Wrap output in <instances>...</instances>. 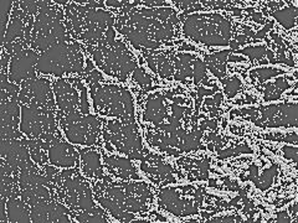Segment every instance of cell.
I'll return each instance as SVG.
<instances>
[{"instance_id":"1","label":"cell","mask_w":298,"mask_h":223,"mask_svg":"<svg viewBox=\"0 0 298 223\" xmlns=\"http://www.w3.org/2000/svg\"><path fill=\"white\" fill-rule=\"evenodd\" d=\"M8 216L11 222H30L31 215L29 213L23 201L14 200L8 201Z\"/></svg>"},{"instance_id":"2","label":"cell","mask_w":298,"mask_h":223,"mask_svg":"<svg viewBox=\"0 0 298 223\" xmlns=\"http://www.w3.org/2000/svg\"><path fill=\"white\" fill-rule=\"evenodd\" d=\"M81 156L82 161H83V170L87 175L89 176H95V172L101 169L99 165V155L96 151H87V150H82L81 151Z\"/></svg>"},{"instance_id":"3","label":"cell","mask_w":298,"mask_h":223,"mask_svg":"<svg viewBox=\"0 0 298 223\" xmlns=\"http://www.w3.org/2000/svg\"><path fill=\"white\" fill-rule=\"evenodd\" d=\"M297 8L291 6V8H286L281 11H274L272 15L278 20V21L286 27V29H291L296 24V17H297Z\"/></svg>"},{"instance_id":"4","label":"cell","mask_w":298,"mask_h":223,"mask_svg":"<svg viewBox=\"0 0 298 223\" xmlns=\"http://www.w3.org/2000/svg\"><path fill=\"white\" fill-rule=\"evenodd\" d=\"M276 175H277V165H272L270 169H267V170L263 171V174L261 175L260 179H257V177H250V179L255 182L256 186H257L259 188L266 190V188H268L271 186L272 180H273V177Z\"/></svg>"},{"instance_id":"5","label":"cell","mask_w":298,"mask_h":223,"mask_svg":"<svg viewBox=\"0 0 298 223\" xmlns=\"http://www.w3.org/2000/svg\"><path fill=\"white\" fill-rule=\"evenodd\" d=\"M241 53L249 56L251 60H261L263 55L266 53V47L263 46H252V47H246L240 51Z\"/></svg>"},{"instance_id":"6","label":"cell","mask_w":298,"mask_h":223,"mask_svg":"<svg viewBox=\"0 0 298 223\" xmlns=\"http://www.w3.org/2000/svg\"><path fill=\"white\" fill-rule=\"evenodd\" d=\"M282 72H283V71H278V69H274V68H259V69L253 71L252 76H257L261 82H263V81L268 79L271 77L281 75Z\"/></svg>"},{"instance_id":"7","label":"cell","mask_w":298,"mask_h":223,"mask_svg":"<svg viewBox=\"0 0 298 223\" xmlns=\"http://www.w3.org/2000/svg\"><path fill=\"white\" fill-rule=\"evenodd\" d=\"M222 83L225 84V92H226V94H227L229 97H234L236 93H237L239 88L241 87L240 79L236 78V77H232L230 79H226V81H224Z\"/></svg>"},{"instance_id":"8","label":"cell","mask_w":298,"mask_h":223,"mask_svg":"<svg viewBox=\"0 0 298 223\" xmlns=\"http://www.w3.org/2000/svg\"><path fill=\"white\" fill-rule=\"evenodd\" d=\"M133 79L138 82L143 88L146 89H150V86H152V79L148 75L144 73V71L140 69V68H137L136 72L133 73Z\"/></svg>"},{"instance_id":"9","label":"cell","mask_w":298,"mask_h":223,"mask_svg":"<svg viewBox=\"0 0 298 223\" xmlns=\"http://www.w3.org/2000/svg\"><path fill=\"white\" fill-rule=\"evenodd\" d=\"M193 76H194V81L195 83H199L204 79L205 77V65L202 61L196 60L194 62V69H193Z\"/></svg>"},{"instance_id":"10","label":"cell","mask_w":298,"mask_h":223,"mask_svg":"<svg viewBox=\"0 0 298 223\" xmlns=\"http://www.w3.org/2000/svg\"><path fill=\"white\" fill-rule=\"evenodd\" d=\"M281 96V90L277 88L274 84L270 83L266 87V92H265V100H276L278 99Z\"/></svg>"},{"instance_id":"11","label":"cell","mask_w":298,"mask_h":223,"mask_svg":"<svg viewBox=\"0 0 298 223\" xmlns=\"http://www.w3.org/2000/svg\"><path fill=\"white\" fill-rule=\"evenodd\" d=\"M77 87L78 89L81 90V102L78 104L80 107V112H82V113H88V103H87V93H86V88L83 87V84H82L81 82L77 83Z\"/></svg>"},{"instance_id":"12","label":"cell","mask_w":298,"mask_h":223,"mask_svg":"<svg viewBox=\"0 0 298 223\" xmlns=\"http://www.w3.org/2000/svg\"><path fill=\"white\" fill-rule=\"evenodd\" d=\"M158 71H159V73H160L162 77L167 78V77L171 76V73H173V66L169 63V61L167 60L165 62H164V63L158 68Z\"/></svg>"},{"instance_id":"13","label":"cell","mask_w":298,"mask_h":223,"mask_svg":"<svg viewBox=\"0 0 298 223\" xmlns=\"http://www.w3.org/2000/svg\"><path fill=\"white\" fill-rule=\"evenodd\" d=\"M282 150H283V154H284V157H286V159L293 160L294 163H296V161H297V154H298L297 148H293V146H284Z\"/></svg>"},{"instance_id":"14","label":"cell","mask_w":298,"mask_h":223,"mask_svg":"<svg viewBox=\"0 0 298 223\" xmlns=\"http://www.w3.org/2000/svg\"><path fill=\"white\" fill-rule=\"evenodd\" d=\"M157 11H158V19L159 20H167L174 14V11L170 8H160V9L158 8Z\"/></svg>"},{"instance_id":"15","label":"cell","mask_w":298,"mask_h":223,"mask_svg":"<svg viewBox=\"0 0 298 223\" xmlns=\"http://www.w3.org/2000/svg\"><path fill=\"white\" fill-rule=\"evenodd\" d=\"M272 26H273V23L268 21V24H266V26H265L262 30H260L257 34H253V38H261V37H263V36L272 29Z\"/></svg>"},{"instance_id":"16","label":"cell","mask_w":298,"mask_h":223,"mask_svg":"<svg viewBox=\"0 0 298 223\" xmlns=\"http://www.w3.org/2000/svg\"><path fill=\"white\" fill-rule=\"evenodd\" d=\"M171 109H173V113H174V118H177V119H180L184 114V112H185V108L179 107V104H177V103L173 104Z\"/></svg>"},{"instance_id":"17","label":"cell","mask_w":298,"mask_h":223,"mask_svg":"<svg viewBox=\"0 0 298 223\" xmlns=\"http://www.w3.org/2000/svg\"><path fill=\"white\" fill-rule=\"evenodd\" d=\"M122 125L123 124L121 123V121H109L108 123V129L111 131H113V133H119Z\"/></svg>"},{"instance_id":"18","label":"cell","mask_w":298,"mask_h":223,"mask_svg":"<svg viewBox=\"0 0 298 223\" xmlns=\"http://www.w3.org/2000/svg\"><path fill=\"white\" fill-rule=\"evenodd\" d=\"M273 84H274L277 88H278L280 90H284V89L288 88V83L286 82V79H284V78H278V79H277Z\"/></svg>"},{"instance_id":"19","label":"cell","mask_w":298,"mask_h":223,"mask_svg":"<svg viewBox=\"0 0 298 223\" xmlns=\"http://www.w3.org/2000/svg\"><path fill=\"white\" fill-rule=\"evenodd\" d=\"M142 4H144L146 6H148V8H154V6H162V5H164V2L163 0H148V2H143Z\"/></svg>"},{"instance_id":"20","label":"cell","mask_w":298,"mask_h":223,"mask_svg":"<svg viewBox=\"0 0 298 223\" xmlns=\"http://www.w3.org/2000/svg\"><path fill=\"white\" fill-rule=\"evenodd\" d=\"M234 150H235V155H237L240 153H245V154L251 153V149L249 146H246V145H240V146H237V148L234 149Z\"/></svg>"},{"instance_id":"21","label":"cell","mask_w":298,"mask_h":223,"mask_svg":"<svg viewBox=\"0 0 298 223\" xmlns=\"http://www.w3.org/2000/svg\"><path fill=\"white\" fill-rule=\"evenodd\" d=\"M191 60H193V56L189 53H180L179 55V61L181 63H189Z\"/></svg>"},{"instance_id":"22","label":"cell","mask_w":298,"mask_h":223,"mask_svg":"<svg viewBox=\"0 0 298 223\" xmlns=\"http://www.w3.org/2000/svg\"><path fill=\"white\" fill-rule=\"evenodd\" d=\"M106 3L112 8H123V4H124V2H119V0H107Z\"/></svg>"},{"instance_id":"23","label":"cell","mask_w":298,"mask_h":223,"mask_svg":"<svg viewBox=\"0 0 298 223\" xmlns=\"http://www.w3.org/2000/svg\"><path fill=\"white\" fill-rule=\"evenodd\" d=\"M290 221H291V218H290L287 212H281V213H278V216H277V222H290Z\"/></svg>"},{"instance_id":"24","label":"cell","mask_w":298,"mask_h":223,"mask_svg":"<svg viewBox=\"0 0 298 223\" xmlns=\"http://www.w3.org/2000/svg\"><path fill=\"white\" fill-rule=\"evenodd\" d=\"M232 155H235V150L234 149H227V150L220 151V159H225V157H229V156H232Z\"/></svg>"},{"instance_id":"25","label":"cell","mask_w":298,"mask_h":223,"mask_svg":"<svg viewBox=\"0 0 298 223\" xmlns=\"http://www.w3.org/2000/svg\"><path fill=\"white\" fill-rule=\"evenodd\" d=\"M210 94H212V90L211 89H205V88H199V99L198 100H200L201 99V97L202 96H210Z\"/></svg>"},{"instance_id":"26","label":"cell","mask_w":298,"mask_h":223,"mask_svg":"<svg viewBox=\"0 0 298 223\" xmlns=\"http://www.w3.org/2000/svg\"><path fill=\"white\" fill-rule=\"evenodd\" d=\"M144 47H146V48H152V50H154V48H158V47H159V42L150 41V40H148V41L144 44Z\"/></svg>"},{"instance_id":"27","label":"cell","mask_w":298,"mask_h":223,"mask_svg":"<svg viewBox=\"0 0 298 223\" xmlns=\"http://www.w3.org/2000/svg\"><path fill=\"white\" fill-rule=\"evenodd\" d=\"M282 141H290V143H297V134H291V135H287L284 138H282Z\"/></svg>"},{"instance_id":"28","label":"cell","mask_w":298,"mask_h":223,"mask_svg":"<svg viewBox=\"0 0 298 223\" xmlns=\"http://www.w3.org/2000/svg\"><path fill=\"white\" fill-rule=\"evenodd\" d=\"M45 171H46V175H47L49 177H52L54 175H57V170H56L55 167H50V166H47V167L45 169Z\"/></svg>"},{"instance_id":"29","label":"cell","mask_w":298,"mask_h":223,"mask_svg":"<svg viewBox=\"0 0 298 223\" xmlns=\"http://www.w3.org/2000/svg\"><path fill=\"white\" fill-rule=\"evenodd\" d=\"M252 19L256 23H263V17L261 13H252Z\"/></svg>"},{"instance_id":"30","label":"cell","mask_w":298,"mask_h":223,"mask_svg":"<svg viewBox=\"0 0 298 223\" xmlns=\"http://www.w3.org/2000/svg\"><path fill=\"white\" fill-rule=\"evenodd\" d=\"M214 103H215V105H220V103L222 102V94L221 93H218V94H215V97H214Z\"/></svg>"},{"instance_id":"31","label":"cell","mask_w":298,"mask_h":223,"mask_svg":"<svg viewBox=\"0 0 298 223\" xmlns=\"http://www.w3.org/2000/svg\"><path fill=\"white\" fill-rule=\"evenodd\" d=\"M250 172H251V176L250 177H256L257 176V166L256 165H252V166H250Z\"/></svg>"},{"instance_id":"32","label":"cell","mask_w":298,"mask_h":223,"mask_svg":"<svg viewBox=\"0 0 298 223\" xmlns=\"http://www.w3.org/2000/svg\"><path fill=\"white\" fill-rule=\"evenodd\" d=\"M89 71H93V65H92V62L88 60V61H87V67H86V69L83 71V72H85L86 75H88V73H91Z\"/></svg>"},{"instance_id":"33","label":"cell","mask_w":298,"mask_h":223,"mask_svg":"<svg viewBox=\"0 0 298 223\" xmlns=\"http://www.w3.org/2000/svg\"><path fill=\"white\" fill-rule=\"evenodd\" d=\"M246 40H247V36H246V35H239L237 36V44L239 45H242V44H245Z\"/></svg>"},{"instance_id":"34","label":"cell","mask_w":298,"mask_h":223,"mask_svg":"<svg viewBox=\"0 0 298 223\" xmlns=\"http://www.w3.org/2000/svg\"><path fill=\"white\" fill-rule=\"evenodd\" d=\"M266 55H267V57H268L270 62L276 63V60H274V56H273V52H272V51H266Z\"/></svg>"},{"instance_id":"35","label":"cell","mask_w":298,"mask_h":223,"mask_svg":"<svg viewBox=\"0 0 298 223\" xmlns=\"http://www.w3.org/2000/svg\"><path fill=\"white\" fill-rule=\"evenodd\" d=\"M168 23H170L171 25H173V24H177V23H178V19H177V15H175V13H174V14H173V15H171V16H170V17L168 19Z\"/></svg>"},{"instance_id":"36","label":"cell","mask_w":298,"mask_h":223,"mask_svg":"<svg viewBox=\"0 0 298 223\" xmlns=\"http://www.w3.org/2000/svg\"><path fill=\"white\" fill-rule=\"evenodd\" d=\"M234 61H239V62H241V61H243V58L240 57V56H230L229 57V62H234Z\"/></svg>"},{"instance_id":"37","label":"cell","mask_w":298,"mask_h":223,"mask_svg":"<svg viewBox=\"0 0 298 223\" xmlns=\"http://www.w3.org/2000/svg\"><path fill=\"white\" fill-rule=\"evenodd\" d=\"M216 125H218V123L216 121H206V127H209V128H212V129H215L216 128Z\"/></svg>"},{"instance_id":"38","label":"cell","mask_w":298,"mask_h":223,"mask_svg":"<svg viewBox=\"0 0 298 223\" xmlns=\"http://www.w3.org/2000/svg\"><path fill=\"white\" fill-rule=\"evenodd\" d=\"M230 44V46H231V48L232 50H235V48H239V44H237V41H232V42H229Z\"/></svg>"},{"instance_id":"39","label":"cell","mask_w":298,"mask_h":223,"mask_svg":"<svg viewBox=\"0 0 298 223\" xmlns=\"http://www.w3.org/2000/svg\"><path fill=\"white\" fill-rule=\"evenodd\" d=\"M183 50H188V51H189V50H194V47H191V46H189V45H184V46H183Z\"/></svg>"},{"instance_id":"40","label":"cell","mask_w":298,"mask_h":223,"mask_svg":"<svg viewBox=\"0 0 298 223\" xmlns=\"http://www.w3.org/2000/svg\"><path fill=\"white\" fill-rule=\"evenodd\" d=\"M55 3H57V4H66V3H67V0H56Z\"/></svg>"},{"instance_id":"41","label":"cell","mask_w":298,"mask_h":223,"mask_svg":"<svg viewBox=\"0 0 298 223\" xmlns=\"http://www.w3.org/2000/svg\"><path fill=\"white\" fill-rule=\"evenodd\" d=\"M165 97H167V98H171V97H173V93H167Z\"/></svg>"}]
</instances>
